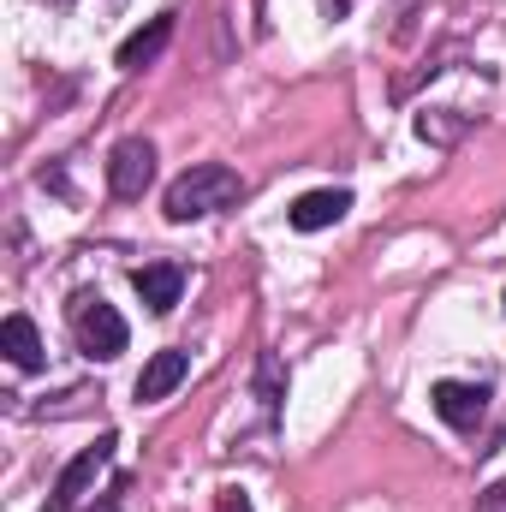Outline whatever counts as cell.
<instances>
[{"mask_svg":"<svg viewBox=\"0 0 506 512\" xmlns=\"http://www.w3.org/2000/svg\"><path fill=\"white\" fill-rule=\"evenodd\" d=\"M108 459H114V435H102L96 447H84V453L60 471V483H54V495H48V507H42V512H78L84 501H90L96 477L108 471Z\"/></svg>","mask_w":506,"mask_h":512,"instance_id":"3957f363","label":"cell"},{"mask_svg":"<svg viewBox=\"0 0 506 512\" xmlns=\"http://www.w3.org/2000/svg\"><path fill=\"white\" fill-rule=\"evenodd\" d=\"M483 512H506V483L495 489V495H489V501H483Z\"/></svg>","mask_w":506,"mask_h":512,"instance_id":"4fadbf2b","label":"cell"},{"mask_svg":"<svg viewBox=\"0 0 506 512\" xmlns=\"http://www.w3.org/2000/svg\"><path fill=\"white\" fill-rule=\"evenodd\" d=\"M191 376V352H179V346H167V352H155L149 364H143V376H137V399L143 405H155V399H167L173 387Z\"/></svg>","mask_w":506,"mask_h":512,"instance_id":"52a82bcc","label":"cell"},{"mask_svg":"<svg viewBox=\"0 0 506 512\" xmlns=\"http://www.w3.org/2000/svg\"><path fill=\"white\" fill-rule=\"evenodd\" d=\"M245 197V179L221 161H203L191 173H179L167 185V221H203V215H221Z\"/></svg>","mask_w":506,"mask_h":512,"instance_id":"6da1fadb","label":"cell"},{"mask_svg":"<svg viewBox=\"0 0 506 512\" xmlns=\"http://www.w3.org/2000/svg\"><path fill=\"white\" fill-rule=\"evenodd\" d=\"M0 352L18 364V370H42V334L30 316H6L0 322Z\"/></svg>","mask_w":506,"mask_h":512,"instance_id":"30bf717a","label":"cell"},{"mask_svg":"<svg viewBox=\"0 0 506 512\" xmlns=\"http://www.w3.org/2000/svg\"><path fill=\"white\" fill-rule=\"evenodd\" d=\"M72 328H78V346L90 352V358H120L126 352V316L108 304V298H78L72 304Z\"/></svg>","mask_w":506,"mask_h":512,"instance_id":"7a4b0ae2","label":"cell"},{"mask_svg":"<svg viewBox=\"0 0 506 512\" xmlns=\"http://www.w3.org/2000/svg\"><path fill=\"white\" fill-rule=\"evenodd\" d=\"M215 512H251V495H239V489H227V495H221V507Z\"/></svg>","mask_w":506,"mask_h":512,"instance_id":"8fae6325","label":"cell"},{"mask_svg":"<svg viewBox=\"0 0 506 512\" xmlns=\"http://www.w3.org/2000/svg\"><path fill=\"white\" fill-rule=\"evenodd\" d=\"M149 179H155V143H149V137L114 143V155H108V191L131 203V197L149 191Z\"/></svg>","mask_w":506,"mask_h":512,"instance_id":"277c9868","label":"cell"},{"mask_svg":"<svg viewBox=\"0 0 506 512\" xmlns=\"http://www.w3.org/2000/svg\"><path fill=\"white\" fill-rule=\"evenodd\" d=\"M435 417L453 423V429H477L483 411H489V387H471V382H435Z\"/></svg>","mask_w":506,"mask_h":512,"instance_id":"5b68a950","label":"cell"},{"mask_svg":"<svg viewBox=\"0 0 506 512\" xmlns=\"http://www.w3.org/2000/svg\"><path fill=\"white\" fill-rule=\"evenodd\" d=\"M131 286L155 316H167L179 304V292H185V268L179 262H143V268H131Z\"/></svg>","mask_w":506,"mask_h":512,"instance_id":"8992f818","label":"cell"},{"mask_svg":"<svg viewBox=\"0 0 506 512\" xmlns=\"http://www.w3.org/2000/svg\"><path fill=\"white\" fill-rule=\"evenodd\" d=\"M78 512H120V501H114V495H102V501H90V507H78Z\"/></svg>","mask_w":506,"mask_h":512,"instance_id":"7c38bea8","label":"cell"},{"mask_svg":"<svg viewBox=\"0 0 506 512\" xmlns=\"http://www.w3.org/2000/svg\"><path fill=\"white\" fill-rule=\"evenodd\" d=\"M346 209H352V191H310V197L292 203V227H298V233H322V227H334Z\"/></svg>","mask_w":506,"mask_h":512,"instance_id":"ba28073f","label":"cell"},{"mask_svg":"<svg viewBox=\"0 0 506 512\" xmlns=\"http://www.w3.org/2000/svg\"><path fill=\"white\" fill-rule=\"evenodd\" d=\"M167 42H173V12H161V18H149V24H143L137 36H126L114 60H120L126 72H143V66H149V60H155V54H161Z\"/></svg>","mask_w":506,"mask_h":512,"instance_id":"9c48e42d","label":"cell"}]
</instances>
